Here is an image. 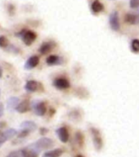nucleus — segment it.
Segmentation results:
<instances>
[{
  "label": "nucleus",
  "instance_id": "obj_16",
  "mask_svg": "<svg viewBox=\"0 0 139 157\" xmlns=\"http://www.w3.org/2000/svg\"><path fill=\"white\" fill-rule=\"evenodd\" d=\"M52 48H53V44H52L51 42H44L41 44L39 52L43 55H45V54L48 53L49 52H51Z\"/></svg>",
  "mask_w": 139,
  "mask_h": 157
},
{
  "label": "nucleus",
  "instance_id": "obj_30",
  "mask_svg": "<svg viewBox=\"0 0 139 157\" xmlns=\"http://www.w3.org/2000/svg\"><path fill=\"white\" fill-rule=\"evenodd\" d=\"M0 94H1V92H0Z\"/></svg>",
  "mask_w": 139,
  "mask_h": 157
},
{
  "label": "nucleus",
  "instance_id": "obj_10",
  "mask_svg": "<svg viewBox=\"0 0 139 157\" xmlns=\"http://www.w3.org/2000/svg\"><path fill=\"white\" fill-rule=\"evenodd\" d=\"M53 85L58 89H66L70 88V83L65 78H56L54 80Z\"/></svg>",
  "mask_w": 139,
  "mask_h": 157
},
{
  "label": "nucleus",
  "instance_id": "obj_6",
  "mask_svg": "<svg viewBox=\"0 0 139 157\" xmlns=\"http://www.w3.org/2000/svg\"><path fill=\"white\" fill-rule=\"evenodd\" d=\"M22 157H38L39 156V151L32 144L24 149L21 150Z\"/></svg>",
  "mask_w": 139,
  "mask_h": 157
},
{
  "label": "nucleus",
  "instance_id": "obj_27",
  "mask_svg": "<svg viewBox=\"0 0 139 157\" xmlns=\"http://www.w3.org/2000/svg\"><path fill=\"white\" fill-rule=\"evenodd\" d=\"M3 115V105L2 103H0V117Z\"/></svg>",
  "mask_w": 139,
  "mask_h": 157
},
{
  "label": "nucleus",
  "instance_id": "obj_23",
  "mask_svg": "<svg viewBox=\"0 0 139 157\" xmlns=\"http://www.w3.org/2000/svg\"><path fill=\"white\" fill-rule=\"evenodd\" d=\"M29 132H30L27 131V130L21 129V131H20V132L18 133V138H24V137H25L26 136L29 135Z\"/></svg>",
  "mask_w": 139,
  "mask_h": 157
},
{
  "label": "nucleus",
  "instance_id": "obj_13",
  "mask_svg": "<svg viewBox=\"0 0 139 157\" xmlns=\"http://www.w3.org/2000/svg\"><path fill=\"white\" fill-rule=\"evenodd\" d=\"M29 109H30V103H29V101L23 100L18 104L16 110H17V112L21 113V114H23V113L27 112Z\"/></svg>",
  "mask_w": 139,
  "mask_h": 157
},
{
  "label": "nucleus",
  "instance_id": "obj_17",
  "mask_svg": "<svg viewBox=\"0 0 139 157\" xmlns=\"http://www.w3.org/2000/svg\"><path fill=\"white\" fill-rule=\"evenodd\" d=\"M62 153H63V150L60 149V148H56V149L45 152L43 155V157H60L62 155Z\"/></svg>",
  "mask_w": 139,
  "mask_h": 157
},
{
  "label": "nucleus",
  "instance_id": "obj_3",
  "mask_svg": "<svg viewBox=\"0 0 139 157\" xmlns=\"http://www.w3.org/2000/svg\"><path fill=\"white\" fill-rule=\"evenodd\" d=\"M33 145L39 151H40L41 150H47L51 148L53 146V141L48 137H41Z\"/></svg>",
  "mask_w": 139,
  "mask_h": 157
},
{
  "label": "nucleus",
  "instance_id": "obj_1",
  "mask_svg": "<svg viewBox=\"0 0 139 157\" xmlns=\"http://www.w3.org/2000/svg\"><path fill=\"white\" fill-rule=\"evenodd\" d=\"M18 36L21 37L22 41L24 42V44L27 46L31 45L37 38V34L35 32L32 30H22L18 34Z\"/></svg>",
  "mask_w": 139,
  "mask_h": 157
},
{
  "label": "nucleus",
  "instance_id": "obj_9",
  "mask_svg": "<svg viewBox=\"0 0 139 157\" xmlns=\"http://www.w3.org/2000/svg\"><path fill=\"white\" fill-rule=\"evenodd\" d=\"M39 63V57L38 56H30L26 62L25 63V70H32L35 68Z\"/></svg>",
  "mask_w": 139,
  "mask_h": 157
},
{
  "label": "nucleus",
  "instance_id": "obj_4",
  "mask_svg": "<svg viewBox=\"0 0 139 157\" xmlns=\"http://www.w3.org/2000/svg\"><path fill=\"white\" fill-rule=\"evenodd\" d=\"M32 109L34 113L39 116H43L45 115L47 111L46 104L42 101H34L32 102Z\"/></svg>",
  "mask_w": 139,
  "mask_h": 157
},
{
  "label": "nucleus",
  "instance_id": "obj_24",
  "mask_svg": "<svg viewBox=\"0 0 139 157\" xmlns=\"http://www.w3.org/2000/svg\"><path fill=\"white\" fill-rule=\"evenodd\" d=\"M129 5L131 8H137L139 7V0H130Z\"/></svg>",
  "mask_w": 139,
  "mask_h": 157
},
{
  "label": "nucleus",
  "instance_id": "obj_2",
  "mask_svg": "<svg viewBox=\"0 0 139 157\" xmlns=\"http://www.w3.org/2000/svg\"><path fill=\"white\" fill-rule=\"evenodd\" d=\"M90 132L92 134V138H93V144L95 147L97 151H100L102 148L103 146V142H102V137L101 135L99 130L97 129L96 128H90Z\"/></svg>",
  "mask_w": 139,
  "mask_h": 157
},
{
  "label": "nucleus",
  "instance_id": "obj_26",
  "mask_svg": "<svg viewBox=\"0 0 139 157\" xmlns=\"http://www.w3.org/2000/svg\"><path fill=\"white\" fill-rule=\"evenodd\" d=\"M48 132V128H40V134L42 135H44V134H46L47 132Z\"/></svg>",
  "mask_w": 139,
  "mask_h": 157
},
{
  "label": "nucleus",
  "instance_id": "obj_20",
  "mask_svg": "<svg viewBox=\"0 0 139 157\" xmlns=\"http://www.w3.org/2000/svg\"><path fill=\"white\" fill-rule=\"evenodd\" d=\"M131 49L135 53L139 52V39H134L131 43Z\"/></svg>",
  "mask_w": 139,
  "mask_h": 157
},
{
  "label": "nucleus",
  "instance_id": "obj_11",
  "mask_svg": "<svg viewBox=\"0 0 139 157\" xmlns=\"http://www.w3.org/2000/svg\"><path fill=\"white\" fill-rule=\"evenodd\" d=\"M56 134L59 139L62 142H67L69 140V132L67 128L65 127H61L56 129Z\"/></svg>",
  "mask_w": 139,
  "mask_h": 157
},
{
  "label": "nucleus",
  "instance_id": "obj_28",
  "mask_svg": "<svg viewBox=\"0 0 139 157\" xmlns=\"http://www.w3.org/2000/svg\"><path fill=\"white\" fill-rule=\"evenodd\" d=\"M5 125H6V122H4V121H2V122H0V128L4 127Z\"/></svg>",
  "mask_w": 139,
  "mask_h": 157
},
{
  "label": "nucleus",
  "instance_id": "obj_15",
  "mask_svg": "<svg viewBox=\"0 0 139 157\" xmlns=\"http://www.w3.org/2000/svg\"><path fill=\"white\" fill-rule=\"evenodd\" d=\"M21 129L27 130L29 132H33V131H34L37 128V124L34 122H33V121L25 120V121L21 123Z\"/></svg>",
  "mask_w": 139,
  "mask_h": 157
},
{
  "label": "nucleus",
  "instance_id": "obj_22",
  "mask_svg": "<svg viewBox=\"0 0 139 157\" xmlns=\"http://www.w3.org/2000/svg\"><path fill=\"white\" fill-rule=\"evenodd\" d=\"M7 157H22L21 152V151H12L7 155Z\"/></svg>",
  "mask_w": 139,
  "mask_h": 157
},
{
  "label": "nucleus",
  "instance_id": "obj_21",
  "mask_svg": "<svg viewBox=\"0 0 139 157\" xmlns=\"http://www.w3.org/2000/svg\"><path fill=\"white\" fill-rule=\"evenodd\" d=\"M8 44H9V42H8L7 37L3 36V35L0 36V48H5L8 46Z\"/></svg>",
  "mask_w": 139,
  "mask_h": 157
},
{
  "label": "nucleus",
  "instance_id": "obj_19",
  "mask_svg": "<svg viewBox=\"0 0 139 157\" xmlns=\"http://www.w3.org/2000/svg\"><path fill=\"white\" fill-rule=\"evenodd\" d=\"M46 63L49 66H54L61 63V58L56 55H51L46 59Z\"/></svg>",
  "mask_w": 139,
  "mask_h": 157
},
{
  "label": "nucleus",
  "instance_id": "obj_18",
  "mask_svg": "<svg viewBox=\"0 0 139 157\" xmlns=\"http://www.w3.org/2000/svg\"><path fill=\"white\" fill-rule=\"evenodd\" d=\"M91 9H92L93 12H94V13H99L102 11H103L104 7H103V4L100 1L95 0V1H93L92 5H91Z\"/></svg>",
  "mask_w": 139,
  "mask_h": 157
},
{
  "label": "nucleus",
  "instance_id": "obj_8",
  "mask_svg": "<svg viewBox=\"0 0 139 157\" xmlns=\"http://www.w3.org/2000/svg\"><path fill=\"white\" fill-rule=\"evenodd\" d=\"M125 21L130 25L139 24V10L135 12H128L125 16Z\"/></svg>",
  "mask_w": 139,
  "mask_h": 157
},
{
  "label": "nucleus",
  "instance_id": "obj_7",
  "mask_svg": "<svg viewBox=\"0 0 139 157\" xmlns=\"http://www.w3.org/2000/svg\"><path fill=\"white\" fill-rule=\"evenodd\" d=\"M109 22H110V28H111L113 30L117 31V30L120 29V19H119V15H118L117 12H113L110 15Z\"/></svg>",
  "mask_w": 139,
  "mask_h": 157
},
{
  "label": "nucleus",
  "instance_id": "obj_12",
  "mask_svg": "<svg viewBox=\"0 0 139 157\" xmlns=\"http://www.w3.org/2000/svg\"><path fill=\"white\" fill-rule=\"evenodd\" d=\"M20 103L19 98L17 97H11L8 98V100L7 101V108L9 111H13L16 110L17 107V105Z\"/></svg>",
  "mask_w": 139,
  "mask_h": 157
},
{
  "label": "nucleus",
  "instance_id": "obj_29",
  "mask_svg": "<svg viewBox=\"0 0 139 157\" xmlns=\"http://www.w3.org/2000/svg\"><path fill=\"white\" fill-rule=\"evenodd\" d=\"M2 67L0 66V78H2Z\"/></svg>",
  "mask_w": 139,
  "mask_h": 157
},
{
  "label": "nucleus",
  "instance_id": "obj_25",
  "mask_svg": "<svg viewBox=\"0 0 139 157\" xmlns=\"http://www.w3.org/2000/svg\"><path fill=\"white\" fill-rule=\"evenodd\" d=\"M8 12L10 15H14L15 13V7L12 4L8 5Z\"/></svg>",
  "mask_w": 139,
  "mask_h": 157
},
{
  "label": "nucleus",
  "instance_id": "obj_14",
  "mask_svg": "<svg viewBox=\"0 0 139 157\" xmlns=\"http://www.w3.org/2000/svg\"><path fill=\"white\" fill-rule=\"evenodd\" d=\"M39 84L37 81L34 80H29L27 81V83H25V89L28 92H36L37 90H39Z\"/></svg>",
  "mask_w": 139,
  "mask_h": 157
},
{
  "label": "nucleus",
  "instance_id": "obj_5",
  "mask_svg": "<svg viewBox=\"0 0 139 157\" xmlns=\"http://www.w3.org/2000/svg\"><path fill=\"white\" fill-rule=\"evenodd\" d=\"M17 134V131L14 128H9L5 131H0V147L2 145L8 140L12 139V137H15Z\"/></svg>",
  "mask_w": 139,
  "mask_h": 157
}]
</instances>
